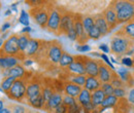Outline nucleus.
<instances>
[{
  "label": "nucleus",
  "mask_w": 134,
  "mask_h": 113,
  "mask_svg": "<svg viewBox=\"0 0 134 113\" xmlns=\"http://www.w3.org/2000/svg\"><path fill=\"white\" fill-rule=\"evenodd\" d=\"M63 53H64V49L59 41L57 40H53L49 42L44 41L38 52L36 60L44 59L52 66H58Z\"/></svg>",
  "instance_id": "nucleus-1"
},
{
  "label": "nucleus",
  "mask_w": 134,
  "mask_h": 113,
  "mask_svg": "<svg viewBox=\"0 0 134 113\" xmlns=\"http://www.w3.org/2000/svg\"><path fill=\"white\" fill-rule=\"evenodd\" d=\"M110 52L114 53L117 59H122L125 56L134 55V41L124 36L114 35L110 40Z\"/></svg>",
  "instance_id": "nucleus-2"
},
{
  "label": "nucleus",
  "mask_w": 134,
  "mask_h": 113,
  "mask_svg": "<svg viewBox=\"0 0 134 113\" xmlns=\"http://www.w3.org/2000/svg\"><path fill=\"white\" fill-rule=\"evenodd\" d=\"M117 13L118 25L127 24L134 19V1L116 0L109 3Z\"/></svg>",
  "instance_id": "nucleus-3"
},
{
  "label": "nucleus",
  "mask_w": 134,
  "mask_h": 113,
  "mask_svg": "<svg viewBox=\"0 0 134 113\" xmlns=\"http://www.w3.org/2000/svg\"><path fill=\"white\" fill-rule=\"evenodd\" d=\"M52 4H47V2H41L39 5L34 6L30 9V15L34 20V23L37 24L40 28L46 29L50 16V10Z\"/></svg>",
  "instance_id": "nucleus-4"
},
{
  "label": "nucleus",
  "mask_w": 134,
  "mask_h": 113,
  "mask_svg": "<svg viewBox=\"0 0 134 113\" xmlns=\"http://www.w3.org/2000/svg\"><path fill=\"white\" fill-rule=\"evenodd\" d=\"M27 82L28 79H17L13 84L10 91L6 94V96L13 101H17V102L26 101Z\"/></svg>",
  "instance_id": "nucleus-5"
},
{
  "label": "nucleus",
  "mask_w": 134,
  "mask_h": 113,
  "mask_svg": "<svg viewBox=\"0 0 134 113\" xmlns=\"http://www.w3.org/2000/svg\"><path fill=\"white\" fill-rule=\"evenodd\" d=\"M60 23H61V7L52 4L50 16H49V21H48L46 29H48V31L54 33L56 35H59Z\"/></svg>",
  "instance_id": "nucleus-6"
},
{
  "label": "nucleus",
  "mask_w": 134,
  "mask_h": 113,
  "mask_svg": "<svg viewBox=\"0 0 134 113\" xmlns=\"http://www.w3.org/2000/svg\"><path fill=\"white\" fill-rule=\"evenodd\" d=\"M18 37L19 35L17 34H13L10 35L5 41L4 44L2 46V49H0V55H5V56H24L23 53H21L19 45H18Z\"/></svg>",
  "instance_id": "nucleus-7"
},
{
  "label": "nucleus",
  "mask_w": 134,
  "mask_h": 113,
  "mask_svg": "<svg viewBox=\"0 0 134 113\" xmlns=\"http://www.w3.org/2000/svg\"><path fill=\"white\" fill-rule=\"evenodd\" d=\"M75 59L84 63L86 68V75L87 76H98V71H99V65L101 60H96L87 56H74Z\"/></svg>",
  "instance_id": "nucleus-8"
},
{
  "label": "nucleus",
  "mask_w": 134,
  "mask_h": 113,
  "mask_svg": "<svg viewBox=\"0 0 134 113\" xmlns=\"http://www.w3.org/2000/svg\"><path fill=\"white\" fill-rule=\"evenodd\" d=\"M74 14L61 7V23L59 35H67L68 31L73 27Z\"/></svg>",
  "instance_id": "nucleus-9"
},
{
  "label": "nucleus",
  "mask_w": 134,
  "mask_h": 113,
  "mask_svg": "<svg viewBox=\"0 0 134 113\" xmlns=\"http://www.w3.org/2000/svg\"><path fill=\"white\" fill-rule=\"evenodd\" d=\"M26 59L25 56H5L0 55V70H7L22 64Z\"/></svg>",
  "instance_id": "nucleus-10"
},
{
  "label": "nucleus",
  "mask_w": 134,
  "mask_h": 113,
  "mask_svg": "<svg viewBox=\"0 0 134 113\" xmlns=\"http://www.w3.org/2000/svg\"><path fill=\"white\" fill-rule=\"evenodd\" d=\"M43 87V83L35 77L29 78L27 82V92H26V101L31 100L41 94Z\"/></svg>",
  "instance_id": "nucleus-11"
},
{
  "label": "nucleus",
  "mask_w": 134,
  "mask_h": 113,
  "mask_svg": "<svg viewBox=\"0 0 134 113\" xmlns=\"http://www.w3.org/2000/svg\"><path fill=\"white\" fill-rule=\"evenodd\" d=\"M73 28L77 34V42L80 45L86 44L88 40V35L85 32L84 25H83V16L80 14H74V23H73Z\"/></svg>",
  "instance_id": "nucleus-12"
},
{
  "label": "nucleus",
  "mask_w": 134,
  "mask_h": 113,
  "mask_svg": "<svg viewBox=\"0 0 134 113\" xmlns=\"http://www.w3.org/2000/svg\"><path fill=\"white\" fill-rule=\"evenodd\" d=\"M115 70H113L110 67H108L105 63H103L102 61L99 65V71H98V79L101 81V83H109L114 74H115Z\"/></svg>",
  "instance_id": "nucleus-13"
},
{
  "label": "nucleus",
  "mask_w": 134,
  "mask_h": 113,
  "mask_svg": "<svg viewBox=\"0 0 134 113\" xmlns=\"http://www.w3.org/2000/svg\"><path fill=\"white\" fill-rule=\"evenodd\" d=\"M43 41L37 38H30L29 44L27 46V49L25 51V57L26 58H30V59H35L39 49H41Z\"/></svg>",
  "instance_id": "nucleus-14"
},
{
  "label": "nucleus",
  "mask_w": 134,
  "mask_h": 113,
  "mask_svg": "<svg viewBox=\"0 0 134 113\" xmlns=\"http://www.w3.org/2000/svg\"><path fill=\"white\" fill-rule=\"evenodd\" d=\"M102 15L104 16L108 27H109V30H114L116 29L118 26V20H117V13L115 11V9L113 8V6L109 4L102 13Z\"/></svg>",
  "instance_id": "nucleus-15"
},
{
  "label": "nucleus",
  "mask_w": 134,
  "mask_h": 113,
  "mask_svg": "<svg viewBox=\"0 0 134 113\" xmlns=\"http://www.w3.org/2000/svg\"><path fill=\"white\" fill-rule=\"evenodd\" d=\"M63 93L60 92H55V94L52 96L50 100L46 103L44 106V111H48L49 113H52L58 106H60L61 104H63Z\"/></svg>",
  "instance_id": "nucleus-16"
},
{
  "label": "nucleus",
  "mask_w": 134,
  "mask_h": 113,
  "mask_svg": "<svg viewBox=\"0 0 134 113\" xmlns=\"http://www.w3.org/2000/svg\"><path fill=\"white\" fill-rule=\"evenodd\" d=\"M83 87L82 86H79L74 83H71L69 81H64L63 82V94L67 95V96H70L72 98H76L79 97V95L81 94Z\"/></svg>",
  "instance_id": "nucleus-17"
},
{
  "label": "nucleus",
  "mask_w": 134,
  "mask_h": 113,
  "mask_svg": "<svg viewBox=\"0 0 134 113\" xmlns=\"http://www.w3.org/2000/svg\"><path fill=\"white\" fill-rule=\"evenodd\" d=\"M115 35H119V36H124L127 37L130 40L134 41V19L132 21L128 22L127 24H125L120 30H118L115 33Z\"/></svg>",
  "instance_id": "nucleus-18"
},
{
  "label": "nucleus",
  "mask_w": 134,
  "mask_h": 113,
  "mask_svg": "<svg viewBox=\"0 0 134 113\" xmlns=\"http://www.w3.org/2000/svg\"><path fill=\"white\" fill-rule=\"evenodd\" d=\"M117 72V74L119 75V77L122 79V81L126 84L127 88H131L134 87V78L132 73L128 70V69H124V68H120Z\"/></svg>",
  "instance_id": "nucleus-19"
},
{
  "label": "nucleus",
  "mask_w": 134,
  "mask_h": 113,
  "mask_svg": "<svg viewBox=\"0 0 134 113\" xmlns=\"http://www.w3.org/2000/svg\"><path fill=\"white\" fill-rule=\"evenodd\" d=\"M94 20H95V26L100 31L102 37L103 36H106L108 33L110 32L109 27H108V25H107V23H106V21H105L103 15H102V13L95 15L94 16Z\"/></svg>",
  "instance_id": "nucleus-20"
},
{
  "label": "nucleus",
  "mask_w": 134,
  "mask_h": 113,
  "mask_svg": "<svg viewBox=\"0 0 134 113\" xmlns=\"http://www.w3.org/2000/svg\"><path fill=\"white\" fill-rule=\"evenodd\" d=\"M66 72L67 74H71V75H86V68L84 63L75 59L74 62L66 69Z\"/></svg>",
  "instance_id": "nucleus-21"
},
{
  "label": "nucleus",
  "mask_w": 134,
  "mask_h": 113,
  "mask_svg": "<svg viewBox=\"0 0 134 113\" xmlns=\"http://www.w3.org/2000/svg\"><path fill=\"white\" fill-rule=\"evenodd\" d=\"M8 76L16 79H27L25 78L27 76V70L23 65L20 64L12 69H8Z\"/></svg>",
  "instance_id": "nucleus-22"
},
{
  "label": "nucleus",
  "mask_w": 134,
  "mask_h": 113,
  "mask_svg": "<svg viewBox=\"0 0 134 113\" xmlns=\"http://www.w3.org/2000/svg\"><path fill=\"white\" fill-rule=\"evenodd\" d=\"M101 81L98 79V77H95V76H87V79H86V83H85L84 88L89 91L90 93H93L97 90L101 88Z\"/></svg>",
  "instance_id": "nucleus-23"
},
{
  "label": "nucleus",
  "mask_w": 134,
  "mask_h": 113,
  "mask_svg": "<svg viewBox=\"0 0 134 113\" xmlns=\"http://www.w3.org/2000/svg\"><path fill=\"white\" fill-rule=\"evenodd\" d=\"M76 102L84 108L86 106H88L89 104L92 103V93H90L89 91L83 88L81 94L79 95V97L76 98Z\"/></svg>",
  "instance_id": "nucleus-24"
},
{
  "label": "nucleus",
  "mask_w": 134,
  "mask_h": 113,
  "mask_svg": "<svg viewBox=\"0 0 134 113\" xmlns=\"http://www.w3.org/2000/svg\"><path fill=\"white\" fill-rule=\"evenodd\" d=\"M74 60H75L74 56L68 53L66 51H64V53H63L62 57H61V60H60V62H59L58 67H59L60 69H62V70H66L67 68L74 62Z\"/></svg>",
  "instance_id": "nucleus-25"
},
{
  "label": "nucleus",
  "mask_w": 134,
  "mask_h": 113,
  "mask_svg": "<svg viewBox=\"0 0 134 113\" xmlns=\"http://www.w3.org/2000/svg\"><path fill=\"white\" fill-rule=\"evenodd\" d=\"M27 103H28L31 107H33V108L37 109V110H43L47 102H46L43 96L40 94V95L37 96V97L33 98V99H31V100H28Z\"/></svg>",
  "instance_id": "nucleus-26"
},
{
  "label": "nucleus",
  "mask_w": 134,
  "mask_h": 113,
  "mask_svg": "<svg viewBox=\"0 0 134 113\" xmlns=\"http://www.w3.org/2000/svg\"><path fill=\"white\" fill-rule=\"evenodd\" d=\"M30 38L31 37L28 34H21L18 37V45H19V49H20L21 53H23L24 56H25V51L27 49V46L29 44Z\"/></svg>",
  "instance_id": "nucleus-27"
},
{
  "label": "nucleus",
  "mask_w": 134,
  "mask_h": 113,
  "mask_svg": "<svg viewBox=\"0 0 134 113\" xmlns=\"http://www.w3.org/2000/svg\"><path fill=\"white\" fill-rule=\"evenodd\" d=\"M119 101L120 100L115 97L114 95L113 96H106L105 99L103 100L100 107L101 108H105V109H115L117 107Z\"/></svg>",
  "instance_id": "nucleus-28"
},
{
  "label": "nucleus",
  "mask_w": 134,
  "mask_h": 113,
  "mask_svg": "<svg viewBox=\"0 0 134 113\" xmlns=\"http://www.w3.org/2000/svg\"><path fill=\"white\" fill-rule=\"evenodd\" d=\"M105 97L106 96H105V94L103 93V91L101 88L93 92L92 93V103H93V105L96 108H99L101 104H102V102H103V100L105 99Z\"/></svg>",
  "instance_id": "nucleus-29"
},
{
  "label": "nucleus",
  "mask_w": 134,
  "mask_h": 113,
  "mask_svg": "<svg viewBox=\"0 0 134 113\" xmlns=\"http://www.w3.org/2000/svg\"><path fill=\"white\" fill-rule=\"evenodd\" d=\"M66 80L69 81L71 83H74L79 86H82L84 88L85 83H86V79H87V75H71V74H67L66 75Z\"/></svg>",
  "instance_id": "nucleus-30"
},
{
  "label": "nucleus",
  "mask_w": 134,
  "mask_h": 113,
  "mask_svg": "<svg viewBox=\"0 0 134 113\" xmlns=\"http://www.w3.org/2000/svg\"><path fill=\"white\" fill-rule=\"evenodd\" d=\"M17 80L16 78H14V77H10V76H8V77H5V78H2V80H1V83H0V87L4 91V93H5V95L10 91V88H12V86H13V84L15 83V81Z\"/></svg>",
  "instance_id": "nucleus-31"
},
{
  "label": "nucleus",
  "mask_w": 134,
  "mask_h": 113,
  "mask_svg": "<svg viewBox=\"0 0 134 113\" xmlns=\"http://www.w3.org/2000/svg\"><path fill=\"white\" fill-rule=\"evenodd\" d=\"M83 25H84L85 32L88 33L94 26H95L94 16H90V15L83 16Z\"/></svg>",
  "instance_id": "nucleus-32"
},
{
  "label": "nucleus",
  "mask_w": 134,
  "mask_h": 113,
  "mask_svg": "<svg viewBox=\"0 0 134 113\" xmlns=\"http://www.w3.org/2000/svg\"><path fill=\"white\" fill-rule=\"evenodd\" d=\"M55 88H54V86L51 84H43V87H42V92H41V95L43 96L44 98V100H46V102H48L49 100H50L52 96L55 94Z\"/></svg>",
  "instance_id": "nucleus-33"
},
{
  "label": "nucleus",
  "mask_w": 134,
  "mask_h": 113,
  "mask_svg": "<svg viewBox=\"0 0 134 113\" xmlns=\"http://www.w3.org/2000/svg\"><path fill=\"white\" fill-rule=\"evenodd\" d=\"M19 23L22 24L24 27H28L29 24H30V21H29V14H28L25 9H22L21 13H20Z\"/></svg>",
  "instance_id": "nucleus-34"
},
{
  "label": "nucleus",
  "mask_w": 134,
  "mask_h": 113,
  "mask_svg": "<svg viewBox=\"0 0 134 113\" xmlns=\"http://www.w3.org/2000/svg\"><path fill=\"white\" fill-rule=\"evenodd\" d=\"M113 86H114V88H119V87H127L126 86V84L122 81V79L119 77V75L117 74V72H115V74H114V76H113V78H111V80L109 82Z\"/></svg>",
  "instance_id": "nucleus-35"
},
{
  "label": "nucleus",
  "mask_w": 134,
  "mask_h": 113,
  "mask_svg": "<svg viewBox=\"0 0 134 113\" xmlns=\"http://www.w3.org/2000/svg\"><path fill=\"white\" fill-rule=\"evenodd\" d=\"M128 94V90L127 87H119V88H115L114 90V96L118 98L119 100L121 99H126Z\"/></svg>",
  "instance_id": "nucleus-36"
},
{
  "label": "nucleus",
  "mask_w": 134,
  "mask_h": 113,
  "mask_svg": "<svg viewBox=\"0 0 134 113\" xmlns=\"http://www.w3.org/2000/svg\"><path fill=\"white\" fill-rule=\"evenodd\" d=\"M9 107H10L13 113H29L30 112L25 106H23V105H21V104H10Z\"/></svg>",
  "instance_id": "nucleus-37"
},
{
  "label": "nucleus",
  "mask_w": 134,
  "mask_h": 113,
  "mask_svg": "<svg viewBox=\"0 0 134 113\" xmlns=\"http://www.w3.org/2000/svg\"><path fill=\"white\" fill-rule=\"evenodd\" d=\"M87 35H88V39H94V40H97V39H99L100 37H102L100 31L97 29L96 26H94L89 32L87 33Z\"/></svg>",
  "instance_id": "nucleus-38"
},
{
  "label": "nucleus",
  "mask_w": 134,
  "mask_h": 113,
  "mask_svg": "<svg viewBox=\"0 0 134 113\" xmlns=\"http://www.w3.org/2000/svg\"><path fill=\"white\" fill-rule=\"evenodd\" d=\"M101 90L105 94V96H113L114 95V86L110 83H102Z\"/></svg>",
  "instance_id": "nucleus-39"
},
{
  "label": "nucleus",
  "mask_w": 134,
  "mask_h": 113,
  "mask_svg": "<svg viewBox=\"0 0 134 113\" xmlns=\"http://www.w3.org/2000/svg\"><path fill=\"white\" fill-rule=\"evenodd\" d=\"M77 102H76V99L75 98H72L70 96H67V95H63V104L67 106L68 108L75 105Z\"/></svg>",
  "instance_id": "nucleus-40"
},
{
  "label": "nucleus",
  "mask_w": 134,
  "mask_h": 113,
  "mask_svg": "<svg viewBox=\"0 0 134 113\" xmlns=\"http://www.w3.org/2000/svg\"><path fill=\"white\" fill-rule=\"evenodd\" d=\"M126 100H127V102L133 107L134 106V87L129 88L128 94H127V97H126Z\"/></svg>",
  "instance_id": "nucleus-41"
},
{
  "label": "nucleus",
  "mask_w": 134,
  "mask_h": 113,
  "mask_svg": "<svg viewBox=\"0 0 134 113\" xmlns=\"http://www.w3.org/2000/svg\"><path fill=\"white\" fill-rule=\"evenodd\" d=\"M68 113H83V107L79 103H76L75 105L68 108Z\"/></svg>",
  "instance_id": "nucleus-42"
},
{
  "label": "nucleus",
  "mask_w": 134,
  "mask_h": 113,
  "mask_svg": "<svg viewBox=\"0 0 134 113\" xmlns=\"http://www.w3.org/2000/svg\"><path fill=\"white\" fill-rule=\"evenodd\" d=\"M66 36L68 37V39H70L71 41H77V39H79L77 34H76V32H75V30H74V28H73V27L68 31Z\"/></svg>",
  "instance_id": "nucleus-43"
},
{
  "label": "nucleus",
  "mask_w": 134,
  "mask_h": 113,
  "mask_svg": "<svg viewBox=\"0 0 134 113\" xmlns=\"http://www.w3.org/2000/svg\"><path fill=\"white\" fill-rule=\"evenodd\" d=\"M100 59H101V61L103 62V63H105V64L107 65L108 67H110L113 70H115L116 71V69H115V66L113 65V63L110 62V60H109V58L105 55V53H101V56H100Z\"/></svg>",
  "instance_id": "nucleus-44"
},
{
  "label": "nucleus",
  "mask_w": 134,
  "mask_h": 113,
  "mask_svg": "<svg viewBox=\"0 0 134 113\" xmlns=\"http://www.w3.org/2000/svg\"><path fill=\"white\" fill-rule=\"evenodd\" d=\"M121 63L124 65V66H126V67H133V61H132V59L131 58H129V57H124V58H122L121 59Z\"/></svg>",
  "instance_id": "nucleus-45"
},
{
  "label": "nucleus",
  "mask_w": 134,
  "mask_h": 113,
  "mask_svg": "<svg viewBox=\"0 0 134 113\" xmlns=\"http://www.w3.org/2000/svg\"><path fill=\"white\" fill-rule=\"evenodd\" d=\"M52 113H68V107L65 106L64 104H61L60 106H58Z\"/></svg>",
  "instance_id": "nucleus-46"
},
{
  "label": "nucleus",
  "mask_w": 134,
  "mask_h": 113,
  "mask_svg": "<svg viewBox=\"0 0 134 113\" xmlns=\"http://www.w3.org/2000/svg\"><path fill=\"white\" fill-rule=\"evenodd\" d=\"M76 50H77L79 52H88V51L91 50V46L88 45L87 43H86V44H82V45L79 44V45L76 46Z\"/></svg>",
  "instance_id": "nucleus-47"
},
{
  "label": "nucleus",
  "mask_w": 134,
  "mask_h": 113,
  "mask_svg": "<svg viewBox=\"0 0 134 113\" xmlns=\"http://www.w3.org/2000/svg\"><path fill=\"white\" fill-rule=\"evenodd\" d=\"M12 28V24L9 23V22H5V23H3L2 24V26H1V28H0V33L1 34H4V33L8 32V30Z\"/></svg>",
  "instance_id": "nucleus-48"
},
{
  "label": "nucleus",
  "mask_w": 134,
  "mask_h": 113,
  "mask_svg": "<svg viewBox=\"0 0 134 113\" xmlns=\"http://www.w3.org/2000/svg\"><path fill=\"white\" fill-rule=\"evenodd\" d=\"M98 49H100L102 52H104L105 55L108 53V52H110V49H109V46H108L106 43H101V44H99Z\"/></svg>",
  "instance_id": "nucleus-49"
},
{
  "label": "nucleus",
  "mask_w": 134,
  "mask_h": 113,
  "mask_svg": "<svg viewBox=\"0 0 134 113\" xmlns=\"http://www.w3.org/2000/svg\"><path fill=\"white\" fill-rule=\"evenodd\" d=\"M34 63V60L33 59H30V58H26L23 62H22V65L25 67V68H28V67H30L31 65Z\"/></svg>",
  "instance_id": "nucleus-50"
},
{
  "label": "nucleus",
  "mask_w": 134,
  "mask_h": 113,
  "mask_svg": "<svg viewBox=\"0 0 134 113\" xmlns=\"http://www.w3.org/2000/svg\"><path fill=\"white\" fill-rule=\"evenodd\" d=\"M32 31V28L30 27V26H28V27H24L23 29H22V31H21V34H28L29 35V33Z\"/></svg>",
  "instance_id": "nucleus-51"
},
{
  "label": "nucleus",
  "mask_w": 134,
  "mask_h": 113,
  "mask_svg": "<svg viewBox=\"0 0 134 113\" xmlns=\"http://www.w3.org/2000/svg\"><path fill=\"white\" fill-rule=\"evenodd\" d=\"M17 6H18V3H13L12 5H10V9H12V11H14V13H18V8H17Z\"/></svg>",
  "instance_id": "nucleus-52"
},
{
  "label": "nucleus",
  "mask_w": 134,
  "mask_h": 113,
  "mask_svg": "<svg viewBox=\"0 0 134 113\" xmlns=\"http://www.w3.org/2000/svg\"><path fill=\"white\" fill-rule=\"evenodd\" d=\"M4 108H5V102L2 99H0V113L3 111Z\"/></svg>",
  "instance_id": "nucleus-53"
},
{
  "label": "nucleus",
  "mask_w": 134,
  "mask_h": 113,
  "mask_svg": "<svg viewBox=\"0 0 134 113\" xmlns=\"http://www.w3.org/2000/svg\"><path fill=\"white\" fill-rule=\"evenodd\" d=\"M1 113H13V111H12V109H10L9 106H5V108L3 109V111Z\"/></svg>",
  "instance_id": "nucleus-54"
},
{
  "label": "nucleus",
  "mask_w": 134,
  "mask_h": 113,
  "mask_svg": "<svg viewBox=\"0 0 134 113\" xmlns=\"http://www.w3.org/2000/svg\"><path fill=\"white\" fill-rule=\"evenodd\" d=\"M12 14H13L12 9H10V8H8V9H6V10H5V13H4V16H12Z\"/></svg>",
  "instance_id": "nucleus-55"
},
{
  "label": "nucleus",
  "mask_w": 134,
  "mask_h": 113,
  "mask_svg": "<svg viewBox=\"0 0 134 113\" xmlns=\"http://www.w3.org/2000/svg\"><path fill=\"white\" fill-rule=\"evenodd\" d=\"M10 35H9V33L8 32H6V33H4V34H2V36H1V38H3L4 40H6L8 37H9Z\"/></svg>",
  "instance_id": "nucleus-56"
},
{
  "label": "nucleus",
  "mask_w": 134,
  "mask_h": 113,
  "mask_svg": "<svg viewBox=\"0 0 134 113\" xmlns=\"http://www.w3.org/2000/svg\"><path fill=\"white\" fill-rule=\"evenodd\" d=\"M109 60H110V62H113L114 64H118V63H119L117 60H116L115 58H113V57H109Z\"/></svg>",
  "instance_id": "nucleus-57"
},
{
  "label": "nucleus",
  "mask_w": 134,
  "mask_h": 113,
  "mask_svg": "<svg viewBox=\"0 0 134 113\" xmlns=\"http://www.w3.org/2000/svg\"><path fill=\"white\" fill-rule=\"evenodd\" d=\"M92 56H93V57H98V58H100L101 53H98V52H96V51H93V52H92Z\"/></svg>",
  "instance_id": "nucleus-58"
},
{
  "label": "nucleus",
  "mask_w": 134,
  "mask_h": 113,
  "mask_svg": "<svg viewBox=\"0 0 134 113\" xmlns=\"http://www.w3.org/2000/svg\"><path fill=\"white\" fill-rule=\"evenodd\" d=\"M0 93H2V94H5V93H4V91H3L1 87H0Z\"/></svg>",
  "instance_id": "nucleus-59"
},
{
  "label": "nucleus",
  "mask_w": 134,
  "mask_h": 113,
  "mask_svg": "<svg viewBox=\"0 0 134 113\" xmlns=\"http://www.w3.org/2000/svg\"><path fill=\"white\" fill-rule=\"evenodd\" d=\"M132 61H133V67H134V55H133V58H132Z\"/></svg>",
  "instance_id": "nucleus-60"
},
{
  "label": "nucleus",
  "mask_w": 134,
  "mask_h": 113,
  "mask_svg": "<svg viewBox=\"0 0 134 113\" xmlns=\"http://www.w3.org/2000/svg\"><path fill=\"white\" fill-rule=\"evenodd\" d=\"M29 113H39V112H29Z\"/></svg>",
  "instance_id": "nucleus-61"
},
{
  "label": "nucleus",
  "mask_w": 134,
  "mask_h": 113,
  "mask_svg": "<svg viewBox=\"0 0 134 113\" xmlns=\"http://www.w3.org/2000/svg\"><path fill=\"white\" fill-rule=\"evenodd\" d=\"M132 75H133V78H134V71H133V73H132Z\"/></svg>",
  "instance_id": "nucleus-62"
},
{
  "label": "nucleus",
  "mask_w": 134,
  "mask_h": 113,
  "mask_svg": "<svg viewBox=\"0 0 134 113\" xmlns=\"http://www.w3.org/2000/svg\"><path fill=\"white\" fill-rule=\"evenodd\" d=\"M0 8H1V4H0Z\"/></svg>",
  "instance_id": "nucleus-63"
},
{
  "label": "nucleus",
  "mask_w": 134,
  "mask_h": 113,
  "mask_svg": "<svg viewBox=\"0 0 134 113\" xmlns=\"http://www.w3.org/2000/svg\"><path fill=\"white\" fill-rule=\"evenodd\" d=\"M133 109H134V106H133Z\"/></svg>",
  "instance_id": "nucleus-64"
}]
</instances>
